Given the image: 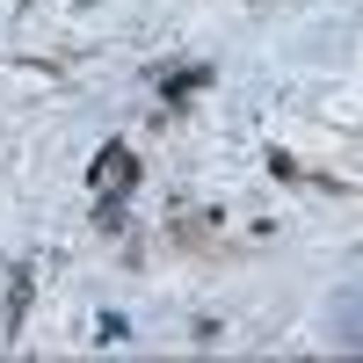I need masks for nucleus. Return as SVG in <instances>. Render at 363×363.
<instances>
[{
  "instance_id": "1",
  "label": "nucleus",
  "mask_w": 363,
  "mask_h": 363,
  "mask_svg": "<svg viewBox=\"0 0 363 363\" xmlns=\"http://www.w3.org/2000/svg\"><path fill=\"white\" fill-rule=\"evenodd\" d=\"M131 167H124V153H116V145H109V153H102V182H109V189H116V182H124Z\"/></svg>"
}]
</instances>
